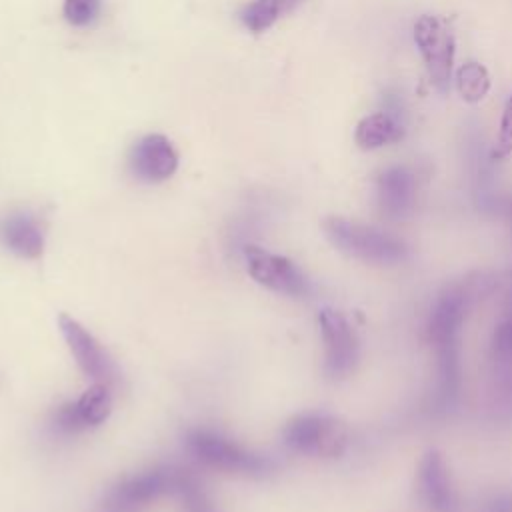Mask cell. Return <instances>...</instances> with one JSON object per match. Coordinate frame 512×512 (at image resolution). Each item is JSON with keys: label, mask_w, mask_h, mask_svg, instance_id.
<instances>
[{"label": "cell", "mask_w": 512, "mask_h": 512, "mask_svg": "<svg viewBox=\"0 0 512 512\" xmlns=\"http://www.w3.org/2000/svg\"><path fill=\"white\" fill-rule=\"evenodd\" d=\"M416 492L420 502L430 512H456L458 510V494L446 466L444 456L430 448L424 452L418 474H416Z\"/></svg>", "instance_id": "11"}, {"label": "cell", "mask_w": 512, "mask_h": 512, "mask_svg": "<svg viewBox=\"0 0 512 512\" xmlns=\"http://www.w3.org/2000/svg\"><path fill=\"white\" fill-rule=\"evenodd\" d=\"M288 450L314 458H338L348 448L346 424L326 412H302L290 418L282 430Z\"/></svg>", "instance_id": "3"}, {"label": "cell", "mask_w": 512, "mask_h": 512, "mask_svg": "<svg viewBox=\"0 0 512 512\" xmlns=\"http://www.w3.org/2000/svg\"><path fill=\"white\" fill-rule=\"evenodd\" d=\"M404 124L394 112H374L364 116L354 132V140L362 150H376L402 140Z\"/></svg>", "instance_id": "16"}, {"label": "cell", "mask_w": 512, "mask_h": 512, "mask_svg": "<svg viewBox=\"0 0 512 512\" xmlns=\"http://www.w3.org/2000/svg\"><path fill=\"white\" fill-rule=\"evenodd\" d=\"M510 212H512V202H510Z\"/></svg>", "instance_id": "23"}, {"label": "cell", "mask_w": 512, "mask_h": 512, "mask_svg": "<svg viewBox=\"0 0 512 512\" xmlns=\"http://www.w3.org/2000/svg\"><path fill=\"white\" fill-rule=\"evenodd\" d=\"M510 154H512V94H510V98H508V102L504 106L498 138H496V144L492 148L490 158L492 160H502V158H506Z\"/></svg>", "instance_id": "21"}, {"label": "cell", "mask_w": 512, "mask_h": 512, "mask_svg": "<svg viewBox=\"0 0 512 512\" xmlns=\"http://www.w3.org/2000/svg\"><path fill=\"white\" fill-rule=\"evenodd\" d=\"M318 328L324 346V374L330 380L350 376L360 358V340L348 318L332 308L318 314Z\"/></svg>", "instance_id": "6"}, {"label": "cell", "mask_w": 512, "mask_h": 512, "mask_svg": "<svg viewBox=\"0 0 512 512\" xmlns=\"http://www.w3.org/2000/svg\"><path fill=\"white\" fill-rule=\"evenodd\" d=\"M322 230L336 250L362 262L392 266L410 256L406 240L380 226L330 216L322 222Z\"/></svg>", "instance_id": "1"}, {"label": "cell", "mask_w": 512, "mask_h": 512, "mask_svg": "<svg viewBox=\"0 0 512 512\" xmlns=\"http://www.w3.org/2000/svg\"><path fill=\"white\" fill-rule=\"evenodd\" d=\"M186 452L204 468L226 474L266 478L274 472L276 464L270 456L248 450L236 440L212 428H192L184 436Z\"/></svg>", "instance_id": "2"}, {"label": "cell", "mask_w": 512, "mask_h": 512, "mask_svg": "<svg viewBox=\"0 0 512 512\" xmlns=\"http://www.w3.org/2000/svg\"><path fill=\"white\" fill-rule=\"evenodd\" d=\"M100 14V0H64V18L78 28L90 26Z\"/></svg>", "instance_id": "20"}, {"label": "cell", "mask_w": 512, "mask_h": 512, "mask_svg": "<svg viewBox=\"0 0 512 512\" xmlns=\"http://www.w3.org/2000/svg\"><path fill=\"white\" fill-rule=\"evenodd\" d=\"M482 512H512V496L510 494H494L482 508Z\"/></svg>", "instance_id": "22"}, {"label": "cell", "mask_w": 512, "mask_h": 512, "mask_svg": "<svg viewBox=\"0 0 512 512\" xmlns=\"http://www.w3.org/2000/svg\"><path fill=\"white\" fill-rule=\"evenodd\" d=\"M2 244L20 258H38L44 250V234L38 222L24 212L10 214L0 226Z\"/></svg>", "instance_id": "15"}, {"label": "cell", "mask_w": 512, "mask_h": 512, "mask_svg": "<svg viewBox=\"0 0 512 512\" xmlns=\"http://www.w3.org/2000/svg\"><path fill=\"white\" fill-rule=\"evenodd\" d=\"M436 388L434 406L436 410L448 412L454 408L460 396L462 368H460V348L458 342L436 346Z\"/></svg>", "instance_id": "14"}, {"label": "cell", "mask_w": 512, "mask_h": 512, "mask_svg": "<svg viewBox=\"0 0 512 512\" xmlns=\"http://www.w3.org/2000/svg\"><path fill=\"white\" fill-rule=\"evenodd\" d=\"M304 0H252L240 12V22L250 32H264L268 30L278 18L292 12Z\"/></svg>", "instance_id": "17"}, {"label": "cell", "mask_w": 512, "mask_h": 512, "mask_svg": "<svg viewBox=\"0 0 512 512\" xmlns=\"http://www.w3.org/2000/svg\"><path fill=\"white\" fill-rule=\"evenodd\" d=\"M484 282L486 280L480 276L478 280H468L466 284L446 286L438 294L426 324V334L434 348L442 344L458 342V334L472 298L482 292H488V290H482Z\"/></svg>", "instance_id": "7"}, {"label": "cell", "mask_w": 512, "mask_h": 512, "mask_svg": "<svg viewBox=\"0 0 512 512\" xmlns=\"http://www.w3.org/2000/svg\"><path fill=\"white\" fill-rule=\"evenodd\" d=\"M244 260L252 280L272 292L292 298H302L310 292L306 274L286 256L268 252L260 246H246Z\"/></svg>", "instance_id": "8"}, {"label": "cell", "mask_w": 512, "mask_h": 512, "mask_svg": "<svg viewBox=\"0 0 512 512\" xmlns=\"http://www.w3.org/2000/svg\"><path fill=\"white\" fill-rule=\"evenodd\" d=\"M174 496L180 498L184 512H218L202 484L188 470L180 468Z\"/></svg>", "instance_id": "19"}, {"label": "cell", "mask_w": 512, "mask_h": 512, "mask_svg": "<svg viewBox=\"0 0 512 512\" xmlns=\"http://www.w3.org/2000/svg\"><path fill=\"white\" fill-rule=\"evenodd\" d=\"M454 82H456V90H458L460 98L468 104L482 102L488 96L490 86H492L486 66H482L480 62H474V60L464 62L456 70Z\"/></svg>", "instance_id": "18"}, {"label": "cell", "mask_w": 512, "mask_h": 512, "mask_svg": "<svg viewBox=\"0 0 512 512\" xmlns=\"http://www.w3.org/2000/svg\"><path fill=\"white\" fill-rule=\"evenodd\" d=\"M178 474L176 466H160L126 476L100 496L92 512H144L162 496H174Z\"/></svg>", "instance_id": "4"}, {"label": "cell", "mask_w": 512, "mask_h": 512, "mask_svg": "<svg viewBox=\"0 0 512 512\" xmlns=\"http://www.w3.org/2000/svg\"><path fill=\"white\" fill-rule=\"evenodd\" d=\"M414 44L434 88L438 92H448L456 56V40L448 22L434 14H422L414 22Z\"/></svg>", "instance_id": "5"}, {"label": "cell", "mask_w": 512, "mask_h": 512, "mask_svg": "<svg viewBox=\"0 0 512 512\" xmlns=\"http://www.w3.org/2000/svg\"><path fill=\"white\" fill-rule=\"evenodd\" d=\"M416 200V178L404 166L386 168L376 180V202L386 218H404Z\"/></svg>", "instance_id": "13"}, {"label": "cell", "mask_w": 512, "mask_h": 512, "mask_svg": "<svg viewBox=\"0 0 512 512\" xmlns=\"http://www.w3.org/2000/svg\"><path fill=\"white\" fill-rule=\"evenodd\" d=\"M58 328L78 368L86 378L108 384V386L116 382L118 370L112 356L106 352V348L94 338V334L88 328H84L76 318L68 314L58 316Z\"/></svg>", "instance_id": "9"}, {"label": "cell", "mask_w": 512, "mask_h": 512, "mask_svg": "<svg viewBox=\"0 0 512 512\" xmlns=\"http://www.w3.org/2000/svg\"><path fill=\"white\" fill-rule=\"evenodd\" d=\"M128 166L130 172L142 182H162L176 172L178 154L166 136L148 134L132 146Z\"/></svg>", "instance_id": "12"}, {"label": "cell", "mask_w": 512, "mask_h": 512, "mask_svg": "<svg viewBox=\"0 0 512 512\" xmlns=\"http://www.w3.org/2000/svg\"><path fill=\"white\" fill-rule=\"evenodd\" d=\"M112 412V392L108 384L94 382L74 402H66L52 414V428L60 434L74 436L88 428H96L108 420Z\"/></svg>", "instance_id": "10"}]
</instances>
